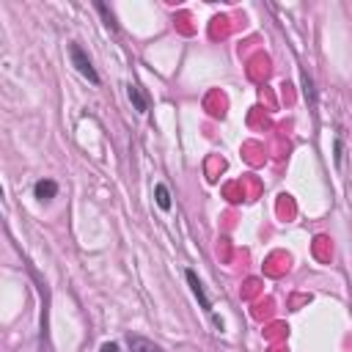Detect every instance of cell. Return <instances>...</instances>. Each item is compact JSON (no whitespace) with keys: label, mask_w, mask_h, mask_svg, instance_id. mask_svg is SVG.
<instances>
[{"label":"cell","mask_w":352,"mask_h":352,"mask_svg":"<svg viewBox=\"0 0 352 352\" xmlns=\"http://www.w3.org/2000/svg\"><path fill=\"white\" fill-rule=\"evenodd\" d=\"M184 278H187V283H190V289H192V294H195V300L201 302V308H204L206 314H212V300L206 297V292H204V286H201V280H198V275H195L192 270H184Z\"/></svg>","instance_id":"2"},{"label":"cell","mask_w":352,"mask_h":352,"mask_svg":"<svg viewBox=\"0 0 352 352\" xmlns=\"http://www.w3.org/2000/svg\"><path fill=\"white\" fill-rule=\"evenodd\" d=\"M99 352H118V344H113V341H104V344L99 346Z\"/></svg>","instance_id":"9"},{"label":"cell","mask_w":352,"mask_h":352,"mask_svg":"<svg viewBox=\"0 0 352 352\" xmlns=\"http://www.w3.org/2000/svg\"><path fill=\"white\" fill-rule=\"evenodd\" d=\"M154 198H157V206H160L162 212L170 209V192H168L165 184H157V187H154Z\"/></svg>","instance_id":"6"},{"label":"cell","mask_w":352,"mask_h":352,"mask_svg":"<svg viewBox=\"0 0 352 352\" xmlns=\"http://www.w3.org/2000/svg\"><path fill=\"white\" fill-rule=\"evenodd\" d=\"M126 344H129V352H162L160 344H154L151 338H143V336H126Z\"/></svg>","instance_id":"3"},{"label":"cell","mask_w":352,"mask_h":352,"mask_svg":"<svg viewBox=\"0 0 352 352\" xmlns=\"http://www.w3.org/2000/svg\"><path fill=\"white\" fill-rule=\"evenodd\" d=\"M96 11L104 16V25L110 28V30H118V22H116V16H113V11L104 6V3H96Z\"/></svg>","instance_id":"7"},{"label":"cell","mask_w":352,"mask_h":352,"mask_svg":"<svg viewBox=\"0 0 352 352\" xmlns=\"http://www.w3.org/2000/svg\"><path fill=\"white\" fill-rule=\"evenodd\" d=\"M33 192H36L38 201H52V198L58 195V184H55L52 179H41V182L33 184Z\"/></svg>","instance_id":"4"},{"label":"cell","mask_w":352,"mask_h":352,"mask_svg":"<svg viewBox=\"0 0 352 352\" xmlns=\"http://www.w3.org/2000/svg\"><path fill=\"white\" fill-rule=\"evenodd\" d=\"M69 58H72V63H74V69L88 80V82H94V85H99V74H96V69H94V63H91V58L82 52V47L80 44H69Z\"/></svg>","instance_id":"1"},{"label":"cell","mask_w":352,"mask_h":352,"mask_svg":"<svg viewBox=\"0 0 352 352\" xmlns=\"http://www.w3.org/2000/svg\"><path fill=\"white\" fill-rule=\"evenodd\" d=\"M336 162L344 165V143H341V138H336Z\"/></svg>","instance_id":"8"},{"label":"cell","mask_w":352,"mask_h":352,"mask_svg":"<svg viewBox=\"0 0 352 352\" xmlns=\"http://www.w3.org/2000/svg\"><path fill=\"white\" fill-rule=\"evenodd\" d=\"M129 102L135 104V110H140V113H146L148 110V99H146V94H143V88L138 85V82H132L129 85Z\"/></svg>","instance_id":"5"}]
</instances>
